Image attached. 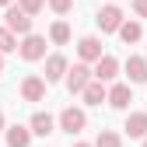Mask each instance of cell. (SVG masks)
Returning <instances> with one entry per match:
<instances>
[{
  "instance_id": "obj_1",
  "label": "cell",
  "mask_w": 147,
  "mask_h": 147,
  "mask_svg": "<svg viewBox=\"0 0 147 147\" xmlns=\"http://www.w3.org/2000/svg\"><path fill=\"white\" fill-rule=\"evenodd\" d=\"M4 28L14 35V39H18V35H32V18L18 7V4H11V7L4 11Z\"/></svg>"
},
{
  "instance_id": "obj_2",
  "label": "cell",
  "mask_w": 147,
  "mask_h": 147,
  "mask_svg": "<svg viewBox=\"0 0 147 147\" xmlns=\"http://www.w3.org/2000/svg\"><path fill=\"white\" fill-rule=\"evenodd\" d=\"M91 81H95V77H91V67H88V63H74V67H67V88H70V95H81Z\"/></svg>"
},
{
  "instance_id": "obj_3",
  "label": "cell",
  "mask_w": 147,
  "mask_h": 147,
  "mask_svg": "<svg viewBox=\"0 0 147 147\" xmlns=\"http://www.w3.org/2000/svg\"><path fill=\"white\" fill-rule=\"evenodd\" d=\"M18 53H21V60H28V63L42 60L46 56V39H42V35H25L21 46H18Z\"/></svg>"
},
{
  "instance_id": "obj_4",
  "label": "cell",
  "mask_w": 147,
  "mask_h": 147,
  "mask_svg": "<svg viewBox=\"0 0 147 147\" xmlns=\"http://www.w3.org/2000/svg\"><path fill=\"white\" fill-rule=\"evenodd\" d=\"M84 126H88L84 109H74V105H67L63 112H60V130H67V133H81Z\"/></svg>"
},
{
  "instance_id": "obj_5",
  "label": "cell",
  "mask_w": 147,
  "mask_h": 147,
  "mask_svg": "<svg viewBox=\"0 0 147 147\" xmlns=\"http://www.w3.org/2000/svg\"><path fill=\"white\" fill-rule=\"evenodd\" d=\"M116 74H119V60L105 53V56H102V60L95 63V70H91V77H95L98 84H109V81H116Z\"/></svg>"
},
{
  "instance_id": "obj_6",
  "label": "cell",
  "mask_w": 147,
  "mask_h": 147,
  "mask_svg": "<svg viewBox=\"0 0 147 147\" xmlns=\"http://www.w3.org/2000/svg\"><path fill=\"white\" fill-rule=\"evenodd\" d=\"M77 53H81V63H98L105 56L102 53V39H95V35H84L77 42Z\"/></svg>"
},
{
  "instance_id": "obj_7",
  "label": "cell",
  "mask_w": 147,
  "mask_h": 147,
  "mask_svg": "<svg viewBox=\"0 0 147 147\" xmlns=\"http://www.w3.org/2000/svg\"><path fill=\"white\" fill-rule=\"evenodd\" d=\"M105 102L112 105V109H130V102H133L130 84H112V88L105 91Z\"/></svg>"
},
{
  "instance_id": "obj_8",
  "label": "cell",
  "mask_w": 147,
  "mask_h": 147,
  "mask_svg": "<svg viewBox=\"0 0 147 147\" xmlns=\"http://www.w3.org/2000/svg\"><path fill=\"white\" fill-rule=\"evenodd\" d=\"M67 56H60V53H53V56L46 60V84H56V81H63L67 77Z\"/></svg>"
},
{
  "instance_id": "obj_9",
  "label": "cell",
  "mask_w": 147,
  "mask_h": 147,
  "mask_svg": "<svg viewBox=\"0 0 147 147\" xmlns=\"http://www.w3.org/2000/svg\"><path fill=\"white\" fill-rule=\"evenodd\" d=\"M119 25H123V11L116 4H109V7L98 11V28L102 32H119Z\"/></svg>"
},
{
  "instance_id": "obj_10",
  "label": "cell",
  "mask_w": 147,
  "mask_h": 147,
  "mask_svg": "<svg viewBox=\"0 0 147 147\" xmlns=\"http://www.w3.org/2000/svg\"><path fill=\"white\" fill-rule=\"evenodd\" d=\"M21 98H25V102H42V98H46V81L35 77V74L25 77V81H21Z\"/></svg>"
},
{
  "instance_id": "obj_11",
  "label": "cell",
  "mask_w": 147,
  "mask_h": 147,
  "mask_svg": "<svg viewBox=\"0 0 147 147\" xmlns=\"http://www.w3.org/2000/svg\"><path fill=\"white\" fill-rule=\"evenodd\" d=\"M53 126H56V119H53L49 112H35L32 123H28V133H32V137H49Z\"/></svg>"
},
{
  "instance_id": "obj_12",
  "label": "cell",
  "mask_w": 147,
  "mask_h": 147,
  "mask_svg": "<svg viewBox=\"0 0 147 147\" xmlns=\"http://www.w3.org/2000/svg\"><path fill=\"white\" fill-rule=\"evenodd\" d=\"M126 77H130V84H147V60L130 56L126 60Z\"/></svg>"
},
{
  "instance_id": "obj_13",
  "label": "cell",
  "mask_w": 147,
  "mask_h": 147,
  "mask_svg": "<svg viewBox=\"0 0 147 147\" xmlns=\"http://www.w3.org/2000/svg\"><path fill=\"white\" fill-rule=\"evenodd\" d=\"M123 130L130 133V137H137V140H144V137H147V112H130Z\"/></svg>"
},
{
  "instance_id": "obj_14",
  "label": "cell",
  "mask_w": 147,
  "mask_h": 147,
  "mask_svg": "<svg viewBox=\"0 0 147 147\" xmlns=\"http://www.w3.org/2000/svg\"><path fill=\"white\" fill-rule=\"evenodd\" d=\"M7 147H28L32 144V133H28V126H7Z\"/></svg>"
},
{
  "instance_id": "obj_15",
  "label": "cell",
  "mask_w": 147,
  "mask_h": 147,
  "mask_svg": "<svg viewBox=\"0 0 147 147\" xmlns=\"http://www.w3.org/2000/svg\"><path fill=\"white\" fill-rule=\"evenodd\" d=\"M119 39L130 46V42H140L144 39V28H140V21H123L119 25Z\"/></svg>"
},
{
  "instance_id": "obj_16",
  "label": "cell",
  "mask_w": 147,
  "mask_h": 147,
  "mask_svg": "<svg viewBox=\"0 0 147 147\" xmlns=\"http://www.w3.org/2000/svg\"><path fill=\"white\" fill-rule=\"evenodd\" d=\"M105 91H109L105 84H98V81H91V84H88V88L81 91V95H84V102H88V105H102V102H105Z\"/></svg>"
},
{
  "instance_id": "obj_17",
  "label": "cell",
  "mask_w": 147,
  "mask_h": 147,
  "mask_svg": "<svg viewBox=\"0 0 147 147\" xmlns=\"http://www.w3.org/2000/svg\"><path fill=\"white\" fill-rule=\"evenodd\" d=\"M49 39L56 42V46H67V42H70V25H67V21H56V25L49 28Z\"/></svg>"
},
{
  "instance_id": "obj_18",
  "label": "cell",
  "mask_w": 147,
  "mask_h": 147,
  "mask_svg": "<svg viewBox=\"0 0 147 147\" xmlns=\"http://www.w3.org/2000/svg\"><path fill=\"white\" fill-rule=\"evenodd\" d=\"M91 147H123V140H119V133H112V130H102L98 140L91 144Z\"/></svg>"
},
{
  "instance_id": "obj_19",
  "label": "cell",
  "mask_w": 147,
  "mask_h": 147,
  "mask_svg": "<svg viewBox=\"0 0 147 147\" xmlns=\"http://www.w3.org/2000/svg\"><path fill=\"white\" fill-rule=\"evenodd\" d=\"M14 49H18V39L7 28H0V56H4V53H14Z\"/></svg>"
},
{
  "instance_id": "obj_20",
  "label": "cell",
  "mask_w": 147,
  "mask_h": 147,
  "mask_svg": "<svg viewBox=\"0 0 147 147\" xmlns=\"http://www.w3.org/2000/svg\"><path fill=\"white\" fill-rule=\"evenodd\" d=\"M18 7H21L28 18H35V14H39V11L46 7V0H18Z\"/></svg>"
},
{
  "instance_id": "obj_21",
  "label": "cell",
  "mask_w": 147,
  "mask_h": 147,
  "mask_svg": "<svg viewBox=\"0 0 147 147\" xmlns=\"http://www.w3.org/2000/svg\"><path fill=\"white\" fill-rule=\"evenodd\" d=\"M49 7L56 11V14H67V11L74 7V0H49Z\"/></svg>"
},
{
  "instance_id": "obj_22",
  "label": "cell",
  "mask_w": 147,
  "mask_h": 147,
  "mask_svg": "<svg viewBox=\"0 0 147 147\" xmlns=\"http://www.w3.org/2000/svg\"><path fill=\"white\" fill-rule=\"evenodd\" d=\"M133 11H137L140 18H147V0H133Z\"/></svg>"
},
{
  "instance_id": "obj_23",
  "label": "cell",
  "mask_w": 147,
  "mask_h": 147,
  "mask_svg": "<svg viewBox=\"0 0 147 147\" xmlns=\"http://www.w3.org/2000/svg\"><path fill=\"white\" fill-rule=\"evenodd\" d=\"M0 4H4V7H11V4H14V0H0Z\"/></svg>"
},
{
  "instance_id": "obj_24",
  "label": "cell",
  "mask_w": 147,
  "mask_h": 147,
  "mask_svg": "<svg viewBox=\"0 0 147 147\" xmlns=\"http://www.w3.org/2000/svg\"><path fill=\"white\" fill-rule=\"evenodd\" d=\"M0 130H4V112H0Z\"/></svg>"
},
{
  "instance_id": "obj_25",
  "label": "cell",
  "mask_w": 147,
  "mask_h": 147,
  "mask_svg": "<svg viewBox=\"0 0 147 147\" xmlns=\"http://www.w3.org/2000/svg\"><path fill=\"white\" fill-rule=\"evenodd\" d=\"M0 74H4V56H0Z\"/></svg>"
},
{
  "instance_id": "obj_26",
  "label": "cell",
  "mask_w": 147,
  "mask_h": 147,
  "mask_svg": "<svg viewBox=\"0 0 147 147\" xmlns=\"http://www.w3.org/2000/svg\"><path fill=\"white\" fill-rule=\"evenodd\" d=\"M74 147H91V144H74Z\"/></svg>"
},
{
  "instance_id": "obj_27",
  "label": "cell",
  "mask_w": 147,
  "mask_h": 147,
  "mask_svg": "<svg viewBox=\"0 0 147 147\" xmlns=\"http://www.w3.org/2000/svg\"><path fill=\"white\" fill-rule=\"evenodd\" d=\"M144 147H147V137H144Z\"/></svg>"
},
{
  "instance_id": "obj_28",
  "label": "cell",
  "mask_w": 147,
  "mask_h": 147,
  "mask_svg": "<svg viewBox=\"0 0 147 147\" xmlns=\"http://www.w3.org/2000/svg\"><path fill=\"white\" fill-rule=\"evenodd\" d=\"M144 60H147V56H144Z\"/></svg>"
}]
</instances>
